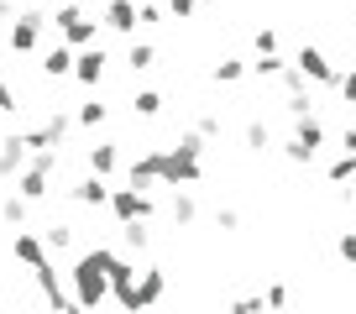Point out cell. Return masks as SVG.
Wrapping results in <instances>:
<instances>
[{
	"label": "cell",
	"mask_w": 356,
	"mask_h": 314,
	"mask_svg": "<svg viewBox=\"0 0 356 314\" xmlns=\"http://www.w3.org/2000/svg\"><path fill=\"white\" fill-rule=\"evenodd\" d=\"M111 257L115 251L111 247H89L84 257L74 262V299H79V309H100L105 299H111V278H105V267H111Z\"/></svg>",
	"instance_id": "6da1fadb"
},
{
	"label": "cell",
	"mask_w": 356,
	"mask_h": 314,
	"mask_svg": "<svg viewBox=\"0 0 356 314\" xmlns=\"http://www.w3.org/2000/svg\"><path fill=\"white\" fill-rule=\"evenodd\" d=\"M157 179L163 189H194L204 179V157L189 147H157Z\"/></svg>",
	"instance_id": "7a4b0ae2"
},
{
	"label": "cell",
	"mask_w": 356,
	"mask_h": 314,
	"mask_svg": "<svg viewBox=\"0 0 356 314\" xmlns=\"http://www.w3.org/2000/svg\"><path fill=\"white\" fill-rule=\"evenodd\" d=\"M53 173H58V147H37V152L26 157V168L16 173V194L42 204L47 194H53Z\"/></svg>",
	"instance_id": "3957f363"
},
{
	"label": "cell",
	"mask_w": 356,
	"mask_h": 314,
	"mask_svg": "<svg viewBox=\"0 0 356 314\" xmlns=\"http://www.w3.org/2000/svg\"><path fill=\"white\" fill-rule=\"evenodd\" d=\"M53 26L63 32V42L74 47V53H79V47H89L95 37H100V22H95V16H84V6H79V0L58 6V11H53Z\"/></svg>",
	"instance_id": "277c9868"
},
{
	"label": "cell",
	"mask_w": 356,
	"mask_h": 314,
	"mask_svg": "<svg viewBox=\"0 0 356 314\" xmlns=\"http://www.w3.org/2000/svg\"><path fill=\"white\" fill-rule=\"evenodd\" d=\"M111 215L115 220H152L157 215V204H152V194H142V189H131V183H126V189H111Z\"/></svg>",
	"instance_id": "5b68a950"
},
{
	"label": "cell",
	"mask_w": 356,
	"mask_h": 314,
	"mask_svg": "<svg viewBox=\"0 0 356 314\" xmlns=\"http://www.w3.org/2000/svg\"><path fill=\"white\" fill-rule=\"evenodd\" d=\"M42 26H47V16H42V11H22V16H11V53H32V47L42 42Z\"/></svg>",
	"instance_id": "8992f818"
},
{
	"label": "cell",
	"mask_w": 356,
	"mask_h": 314,
	"mask_svg": "<svg viewBox=\"0 0 356 314\" xmlns=\"http://www.w3.org/2000/svg\"><path fill=\"white\" fill-rule=\"evenodd\" d=\"M74 78L84 84V90H95L105 78V53H100V42H89V47H79L74 53Z\"/></svg>",
	"instance_id": "52a82bcc"
},
{
	"label": "cell",
	"mask_w": 356,
	"mask_h": 314,
	"mask_svg": "<svg viewBox=\"0 0 356 314\" xmlns=\"http://www.w3.org/2000/svg\"><path fill=\"white\" fill-rule=\"evenodd\" d=\"M293 63L304 68V78H309V84H330V90H335V74H341V68H330V58H325L320 47H299V58H293Z\"/></svg>",
	"instance_id": "ba28073f"
},
{
	"label": "cell",
	"mask_w": 356,
	"mask_h": 314,
	"mask_svg": "<svg viewBox=\"0 0 356 314\" xmlns=\"http://www.w3.org/2000/svg\"><path fill=\"white\" fill-rule=\"evenodd\" d=\"M26 157H32V147H26V136H6V142H0V179L11 183L16 173L26 168Z\"/></svg>",
	"instance_id": "9c48e42d"
},
{
	"label": "cell",
	"mask_w": 356,
	"mask_h": 314,
	"mask_svg": "<svg viewBox=\"0 0 356 314\" xmlns=\"http://www.w3.org/2000/svg\"><path fill=\"white\" fill-rule=\"evenodd\" d=\"M126 183H131V189H142V194L163 189V179H157V147H152V152H142L131 168H126Z\"/></svg>",
	"instance_id": "30bf717a"
},
{
	"label": "cell",
	"mask_w": 356,
	"mask_h": 314,
	"mask_svg": "<svg viewBox=\"0 0 356 314\" xmlns=\"http://www.w3.org/2000/svg\"><path fill=\"white\" fill-rule=\"evenodd\" d=\"M168 299V272L163 267H147L142 278H136V309H152V304Z\"/></svg>",
	"instance_id": "8fae6325"
},
{
	"label": "cell",
	"mask_w": 356,
	"mask_h": 314,
	"mask_svg": "<svg viewBox=\"0 0 356 314\" xmlns=\"http://www.w3.org/2000/svg\"><path fill=\"white\" fill-rule=\"evenodd\" d=\"M74 204H89V210L111 204V183H105V173H89V179H79V183H74Z\"/></svg>",
	"instance_id": "7c38bea8"
},
{
	"label": "cell",
	"mask_w": 356,
	"mask_h": 314,
	"mask_svg": "<svg viewBox=\"0 0 356 314\" xmlns=\"http://www.w3.org/2000/svg\"><path fill=\"white\" fill-rule=\"evenodd\" d=\"M37 272V288H42V299L53 304V309H79V299H68L63 288H58V272H53V262H42V267H32Z\"/></svg>",
	"instance_id": "4fadbf2b"
},
{
	"label": "cell",
	"mask_w": 356,
	"mask_h": 314,
	"mask_svg": "<svg viewBox=\"0 0 356 314\" xmlns=\"http://www.w3.org/2000/svg\"><path fill=\"white\" fill-rule=\"evenodd\" d=\"M11 257L26 262V267H42V262H47V241H42V236H32V231H22L11 241Z\"/></svg>",
	"instance_id": "5bb4252c"
},
{
	"label": "cell",
	"mask_w": 356,
	"mask_h": 314,
	"mask_svg": "<svg viewBox=\"0 0 356 314\" xmlns=\"http://www.w3.org/2000/svg\"><path fill=\"white\" fill-rule=\"evenodd\" d=\"M37 68H42L47 78H68V74H74V47H68V42H53Z\"/></svg>",
	"instance_id": "9a60e30c"
},
{
	"label": "cell",
	"mask_w": 356,
	"mask_h": 314,
	"mask_svg": "<svg viewBox=\"0 0 356 314\" xmlns=\"http://www.w3.org/2000/svg\"><path fill=\"white\" fill-rule=\"evenodd\" d=\"M105 26L111 32H136V0H105Z\"/></svg>",
	"instance_id": "2e32d148"
},
{
	"label": "cell",
	"mask_w": 356,
	"mask_h": 314,
	"mask_svg": "<svg viewBox=\"0 0 356 314\" xmlns=\"http://www.w3.org/2000/svg\"><path fill=\"white\" fill-rule=\"evenodd\" d=\"M115 168H121V147L115 142H95L89 147V173H105V179H111Z\"/></svg>",
	"instance_id": "e0dca14e"
},
{
	"label": "cell",
	"mask_w": 356,
	"mask_h": 314,
	"mask_svg": "<svg viewBox=\"0 0 356 314\" xmlns=\"http://www.w3.org/2000/svg\"><path fill=\"white\" fill-rule=\"evenodd\" d=\"M168 215H173V225H194L200 220V204H194L189 189H173V204H168Z\"/></svg>",
	"instance_id": "ac0fdd59"
},
{
	"label": "cell",
	"mask_w": 356,
	"mask_h": 314,
	"mask_svg": "<svg viewBox=\"0 0 356 314\" xmlns=\"http://www.w3.org/2000/svg\"><path fill=\"white\" fill-rule=\"evenodd\" d=\"M293 136H299L304 147H314V152H320V142H325V126L314 121V110H309V115H293Z\"/></svg>",
	"instance_id": "d6986e66"
},
{
	"label": "cell",
	"mask_w": 356,
	"mask_h": 314,
	"mask_svg": "<svg viewBox=\"0 0 356 314\" xmlns=\"http://www.w3.org/2000/svg\"><path fill=\"white\" fill-rule=\"evenodd\" d=\"M121 241H126V251H147V247H152L147 220H126V225H121Z\"/></svg>",
	"instance_id": "ffe728a7"
},
{
	"label": "cell",
	"mask_w": 356,
	"mask_h": 314,
	"mask_svg": "<svg viewBox=\"0 0 356 314\" xmlns=\"http://www.w3.org/2000/svg\"><path fill=\"white\" fill-rule=\"evenodd\" d=\"M126 68H131V74H147V68H157V47H152V42H131V53H126Z\"/></svg>",
	"instance_id": "44dd1931"
},
{
	"label": "cell",
	"mask_w": 356,
	"mask_h": 314,
	"mask_svg": "<svg viewBox=\"0 0 356 314\" xmlns=\"http://www.w3.org/2000/svg\"><path fill=\"white\" fill-rule=\"evenodd\" d=\"M325 179H330L335 189H341V183H351V179H356V152H341L330 168H325Z\"/></svg>",
	"instance_id": "7402d4cb"
},
{
	"label": "cell",
	"mask_w": 356,
	"mask_h": 314,
	"mask_svg": "<svg viewBox=\"0 0 356 314\" xmlns=\"http://www.w3.org/2000/svg\"><path fill=\"white\" fill-rule=\"evenodd\" d=\"M26 215H32V199H22V194H11V199L0 204V220L6 225H26Z\"/></svg>",
	"instance_id": "603a6c76"
},
{
	"label": "cell",
	"mask_w": 356,
	"mask_h": 314,
	"mask_svg": "<svg viewBox=\"0 0 356 314\" xmlns=\"http://www.w3.org/2000/svg\"><path fill=\"white\" fill-rule=\"evenodd\" d=\"M246 74H252L246 58H220V63H215V78H220V84H236V78H246Z\"/></svg>",
	"instance_id": "cb8c5ba5"
},
{
	"label": "cell",
	"mask_w": 356,
	"mask_h": 314,
	"mask_svg": "<svg viewBox=\"0 0 356 314\" xmlns=\"http://www.w3.org/2000/svg\"><path fill=\"white\" fill-rule=\"evenodd\" d=\"M131 110L142 115V121H157V115H163V94H157V90H142V94L131 100Z\"/></svg>",
	"instance_id": "d4e9b609"
},
{
	"label": "cell",
	"mask_w": 356,
	"mask_h": 314,
	"mask_svg": "<svg viewBox=\"0 0 356 314\" xmlns=\"http://www.w3.org/2000/svg\"><path fill=\"white\" fill-rule=\"evenodd\" d=\"M246 147H252V152H273V131H267V121H246Z\"/></svg>",
	"instance_id": "484cf974"
},
{
	"label": "cell",
	"mask_w": 356,
	"mask_h": 314,
	"mask_svg": "<svg viewBox=\"0 0 356 314\" xmlns=\"http://www.w3.org/2000/svg\"><path fill=\"white\" fill-rule=\"evenodd\" d=\"M283 68H289V63H283L278 53H257V58H252V74H257V78H278Z\"/></svg>",
	"instance_id": "4316f807"
},
{
	"label": "cell",
	"mask_w": 356,
	"mask_h": 314,
	"mask_svg": "<svg viewBox=\"0 0 356 314\" xmlns=\"http://www.w3.org/2000/svg\"><path fill=\"white\" fill-rule=\"evenodd\" d=\"M105 115H111V105H100V100H89V105H79V115H74V121H79V126H89V131H95V126H105Z\"/></svg>",
	"instance_id": "83f0119b"
},
{
	"label": "cell",
	"mask_w": 356,
	"mask_h": 314,
	"mask_svg": "<svg viewBox=\"0 0 356 314\" xmlns=\"http://www.w3.org/2000/svg\"><path fill=\"white\" fill-rule=\"evenodd\" d=\"M283 157H289L293 168H309V163H314V147H304L299 136H289V142H283Z\"/></svg>",
	"instance_id": "f1b7e54d"
},
{
	"label": "cell",
	"mask_w": 356,
	"mask_h": 314,
	"mask_svg": "<svg viewBox=\"0 0 356 314\" xmlns=\"http://www.w3.org/2000/svg\"><path fill=\"white\" fill-rule=\"evenodd\" d=\"M47 247H53V251H68V247H74V225H68V220L47 225Z\"/></svg>",
	"instance_id": "f546056e"
},
{
	"label": "cell",
	"mask_w": 356,
	"mask_h": 314,
	"mask_svg": "<svg viewBox=\"0 0 356 314\" xmlns=\"http://www.w3.org/2000/svg\"><path fill=\"white\" fill-rule=\"evenodd\" d=\"M278 78H283V94H299V90H309V78H304V68H299V63H289Z\"/></svg>",
	"instance_id": "4dcf8cb0"
},
{
	"label": "cell",
	"mask_w": 356,
	"mask_h": 314,
	"mask_svg": "<svg viewBox=\"0 0 356 314\" xmlns=\"http://www.w3.org/2000/svg\"><path fill=\"white\" fill-rule=\"evenodd\" d=\"M283 110H289V115H309V110H314L309 90H299V94H283Z\"/></svg>",
	"instance_id": "1f68e13d"
},
{
	"label": "cell",
	"mask_w": 356,
	"mask_h": 314,
	"mask_svg": "<svg viewBox=\"0 0 356 314\" xmlns=\"http://www.w3.org/2000/svg\"><path fill=\"white\" fill-rule=\"evenodd\" d=\"M194 131H200V136H204V142H210V136H220V131H225V121H220V110H204V115H200V126H194Z\"/></svg>",
	"instance_id": "d6a6232c"
},
{
	"label": "cell",
	"mask_w": 356,
	"mask_h": 314,
	"mask_svg": "<svg viewBox=\"0 0 356 314\" xmlns=\"http://www.w3.org/2000/svg\"><path fill=\"white\" fill-rule=\"evenodd\" d=\"M163 16H168V6H152V0H147V6H136V22H142V26H157Z\"/></svg>",
	"instance_id": "836d02e7"
},
{
	"label": "cell",
	"mask_w": 356,
	"mask_h": 314,
	"mask_svg": "<svg viewBox=\"0 0 356 314\" xmlns=\"http://www.w3.org/2000/svg\"><path fill=\"white\" fill-rule=\"evenodd\" d=\"M335 90L346 94V105H356V68H346V74H335Z\"/></svg>",
	"instance_id": "e575fe53"
},
{
	"label": "cell",
	"mask_w": 356,
	"mask_h": 314,
	"mask_svg": "<svg viewBox=\"0 0 356 314\" xmlns=\"http://www.w3.org/2000/svg\"><path fill=\"white\" fill-rule=\"evenodd\" d=\"M194 11H200V0H168V16H173V22H189Z\"/></svg>",
	"instance_id": "d590c367"
},
{
	"label": "cell",
	"mask_w": 356,
	"mask_h": 314,
	"mask_svg": "<svg viewBox=\"0 0 356 314\" xmlns=\"http://www.w3.org/2000/svg\"><path fill=\"white\" fill-rule=\"evenodd\" d=\"M335 251H341V262H351V267H356V231H341V241H335Z\"/></svg>",
	"instance_id": "8d00e7d4"
},
{
	"label": "cell",
	"mask_w": 356,
	"mask_h": 314,
	"mask_svg": "<svg viewBox=\"0 0 356 314\" xmlns=\"http://www.w3.org/2000/svg\"><path fill=\"white\" fill-rule=\"evenodd\" d=\"M252 47H257V53H278V32H273V26H262V32L252 37Z\"/></svg>",
	"instance_id": "74e56055"
},
{
	"label": "cell",
	"mask_w": 356,
	"mask_h": 314,
	"mask_svg": "<svg viewBox=\"0 0 356 314\" xmlns=\"http://www.w3.org/2000/svg\"><path fill=\"white\" fill-rule=\"evenodd\" d=\"M262 304H267V309H283V304H289V288H283V283H273V288L262 293Z\"/></svg>",
	"instance_id": "f35d334b"
},
{
	"label": "cell",
	"mask_w": 356,
	"mask_h": 314,
	"mask_svg": "<svg viewBox=\"0 0 356 314\" xmlns=\"http://www.w3.org/2000/svg\"><path fill=\"white\" fill-rule=\"evenodd\" d=\"M215 225H220V231H241V215L236 210H215Z\"/></svg>",
	"instance_id": "ab89813d"
},
{
	"label": "cell",
	"mask_w": 356,
	"mask_h": 314,
	"mask_svg": "<svg viewBox=\"0 0 356 314\" xmlns=\"http://www.w3.org/2000/svg\"><path fill=\"white\" fill-rule=\"evenodd\" d=\"M16 105H22V100H16V90H11V84H6V78H0V110L11 115V110H16Z\"/></svg>",
	"instance_id": "60d3db41"
},
{
	"label": "cell",
	"mask_w": 356,
	"mask_h": 314,
	"mask_svg": "<svg viewBox=\"0 0 356 314\" xmlns=\"http://www.w3.org/2000/svg\"><path fill=\"white\" fill-rule=\"evenodd\" d=\"M231 309H241V314H252V309H262V293H246V299H236Z\"/></svg>",
	"instance_id": "b9f144b4"
},
{
	"label": "cell",
	"mask_w": 356,
	"mask_h": 314,
	"mask_svg": "<svg viewBox=\"0 0 356 314\" xmlns=\"http://www.w3.org/2000/svg\"><path fill=\"white\" fill-rule=\"evenodd\" d=\"M16 16V0H0V22H11Z\"/></svg>",
	"instance_id": "7bdbcfd3"
},
{
	"label": "cell",
	"mask_w": 356,
	"mask_h": 314,
	"mask_svg": "<svg viewBox=\"0 0 356 314\" xmlns=\"http://www.w3.org/2000/svg\"><path fill=\"white\" fill-rule=\"evenodd\" d=\"M341 147H346V152H356V126H351V131L341 136Z\"/></svg>",
	"instance_id": "ee69618b"
},
{
	"label": "cell",
	"mask_w": 356,
	"mask_h": 314,
	"mask_svg": "<svg viewBox=\"0 0 356 314\" xmlns=\"http://www.w3.org/2000/svg\"><path fill=\"white\" fill-rule=\"evenodd\" d=\"M79 6H100V0H79Z\"/></svg>",
	"instance_id": "f6af8a7d"
},
{
	"label": "cell",
	"mask_w": 356,
	"mask_h": 314,
	"mask_svg": "<svg viewBox=\"0 0 356 314\" xmlns=\"http://www.w3.org/2000/svg\"><path fill=\"white\" fill-rule=\"evenodd\" d=\"M200 6H215V0H200Z\"/></svg>",
	"instance_id": "bcb514c9"
},
{
	"label": "cell",
	"mask_w": 356,
	"mask_h": 314,
	"mask_svg": "<svg viewBox=\"0 0 356 314\" xmlns=\"http://www.w3.org/2000/svg\"><path fill=\"white\" fill-rule=\"evenodd\" d=\"M351 210H356V194H351Z\"/></svg>",
	"instance_id": "7dc6e473"
}]
</instances>
